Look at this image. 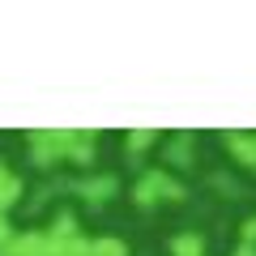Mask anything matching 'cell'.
Masks as SVG:
<instances>
[{
	"label": "cell",
	"mask_w": 256,
	"mask_h": 256,
	"mask_svg": "<svg viewBox=\"0 0 256 256\" xmlns=\"http://www.w3.org/2000/svg\"><path fill=\"white\" fill-rule=\"evenodd\" d=\"M47 239H52V244H68V239H77V214L60 210L52 222H47Z\"/></svg>",
	"instance_id": "obj_8"
},
{
	"label": "cell",
	"mask_w": 256,
	"mask_h": 256,
	"mask_svg": "<svg viewBox=\"0 0 256 256\" xmlns=\"http://www.w3.org/2000/svg\"><path fill=\"white\" fill-rule=\"evenodd\" d=\"M239 239H244V248H256V214L239 226Z\"/></svg>",
	"instance_id": "obj_12"
},
{
	"label": "cell",
	"mask_w": 256,
	"mask_h": 256,
	"mask_svg": "<svg viewBox=\"0 0 256 256\" xmlns=\"http://www.w3.org/2000/svg\"><path fill=\"white\" fill-rule=\"evenodd\" d=\"M0 256H56V248L47 239V230H18L9 244L0 248Z\"/></svg>",
	"instance_id": "obj_3"
},
{
	"label": "cell",
	"mask_w": 256,
	"mask_h": 256,
	"mask_svg": "<svg viewBox=\"0 0 256 256\" xmlns=\"http://www.w3.org/2000/svg\"><path fill=\"white\" fill-rule=\"evenodd\" d=\"M132 201L137 205H158V201H184V184L175 180L171 171H162V166H150V171L137 175V184H132Z\"/></svg>",
	"instance_id": "obj_2"
},
{
	"label": "cell",
	"mask_w": 256,
	"mask_h": 256,
	"mask_svg": "<svg viewBox=\"0 0 256 256\" xmlns=\"http://www.w3.org/2000/svg\"><path fill=\"white\" fill-rule=\"evenodd\" d=\"M116 188H120V180H116L111 171L86 175V180H77V184H73V192H77V196H86L90 205H107L111 196H116Z\"/></svg>",
	"instance_id": "obj_4"
},
{
	"label": "cell",
	"mask_w": 256,
	"mask_h": 256,
	"mask_svg": "<svg viewBox=\"0 0 256 256\" xmlns=\"http://www.w3.org/2000/svg\"><path fill=\"white\" fill-rule=\"evenodd\" d=\"M171 256H205V235L196 230H180L171 239Z\"/></svg>",
	"instance_id": "obj_9"
},
{
	"label": "cell",
	"mask_w": 256,
	"mask_h": 256,
	"mask_svg": "<svg viewBox=\"0 0 256 256\" xmlns=\"http://www.w3.org/2000/svg\"><path fill=\"white\" fill-rule=\"evenodd\" d=\"M77 132H82V128H34V132L26 137L30 158H34L38 166L64 162V158L73 154V146H77Z\"/></svg>",
	"instance_id": "obj_1"
},
{
	"label": "cell",
	"mask_w": 256,
	"mask_h": 256,
	"mask_svg": "<svg viewBox=\"0 0 256 256\" xmlns=\"http://www.w3.org/2000/svg\"><path fill=\"white\" fill-rule=\"evenodd\" d=\"M192 150H196V137H192L188 128H184V132H175V137L166 141L162 158H166L171 166H192Z\"/></svg>",
	"instance_id": "obj_5"
},
{
	"label": "cell",
	"mask_w": 256,
	"mask_h": 256,
	"mask_svg": "<svg viewBox=\"0 0 256 256\" xmlns=\"http://www.w3.org/2000/svg\"><path fill=\"white\" fill-rule=\"evenodd\" d=\"M230 256H256V248H244V244H239V248H235Z\"/></svg>",
	"instance_id": "obj_14"
},
{
	"label": "cell",
	"mask_w": 256,
	"mask_h": 256,
	"mask_svg": "<svg viewBox=\"0 0 256 256\" xmlns=\"http://www.w3.org/2000/svg\"><path fill=\"white\" fill-rule=\"evenodd\" d=\"M9 239H13V226H9V218H4V214H0V248L9 244Z\"/></svg>",
	"instance_id": "obj_13"
},
{
	"label": "cell",
	"mask_w": 256,
	"mask_h": 256,
	"mask_svg": "<svg viewBox=\"0 0 256 256\" xmlns=\"http://www.w3.org/2000/svg\"><path fill=\"white\" fill-rule=\"evenodd\" d=\"M90 256H128V244L116 235H102V239H90Z\"/></svg>",
	"instance_id": "obj_11"
},
{
	"label": "cell",
	"mask_w": 256,
	"mask_h": 256,
	"mask_svg": "<svg viewBox=\"0 0 256 256\" xmlns=\"http://www.w3.org/2000/svg\"><path fill=\"white\" fill-rule=\"evenodd\" d=\"M226 150H230V158L235 162H244V166H256V132H226Z\"/></svg>",
	"instance_id": "obj_6"
},
{
	"label": "cell",
	"mask_w": 256,
	"mask_h": 256,
	"mask_svg": "<svg viewBox=\"0 0 256 256\" xmlns=\"http://www.w3.org/2000/svg\"><path fill=\"white\" fill-rule=\"evenodd\" d=\"M154 141H158V128H128L124 150H128V154H141V150H150Z\"/></svg>",
	"instance_id": "obj_10"
},
{
	"label": "cell",
	"mask_w": 256,
	"mask_h": 256,
	"mask_svg": "<svg viewBox=\"0 0 256 256\" xmlns=\"http://www.w3.org/2000/svg\"><path fill=\"white\" fill-rule=\"evenodd\" d=\"M18 201H22V175L0 158V214L9 210V205H18Z\"/></svg>",
	"instance_id": "obj_7"
}]
</instances>
